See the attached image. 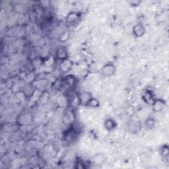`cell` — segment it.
Returning a JSON list of instances; mask_svg holds the SVG:
<instances>
[{"instance_id":"obj_2","label":"cell","mask_w":169,"mask_h":169,"mask_svg":"<svg viewBox=\"0 0 169 169\" xmlns=\"http://www.w3.org/2000/svg\"><path fill=\"white\" fill-rule=\"evenodd\" d=\"M165 106V104L163 100H154L153 103V109L155 112H159L164 109Z\"/></svg>"},{"instance_id":"obj_5","label":"cell","mask_w":169,"mask_h":169,"mask_svg":"<svg viewBox=\"0 0 169 169\" xmlns=\"http://www.w3.org/2000/svg\"><path fill=\"white\" fill-rule=\"evenodd\" d=\"M57 57H58L59 59H61V60H63L67 59V54L66 50L65 49L64 47L60 48V49L57 50Z\"/></svg>"},{"instance_id":"obj_1","label":"cell","mask_w":169,"mask_h":169,"mask_svg":"<svg viewBox=\"0 0 169 169\" xmlns=\"http://www.w3.org/2000/svg\"><path fill=\"white\" fill-rule=\"evenodd\" d=\"M115 67L111 63L106 64L102 68V73L103 75L105 77H111L114 75L115 73Z\"/></svg>"},{"instance_id":"obj_6","label":"cell","mask_w":169,"mask_h":169,"mask_svg":"<svg viewBox=\"0 0 169 169\" xmlns=\"http://www.w3.org/2000/svg\"><path fill=\"white\" fill-rule=\"evenodd\" d=\"M143 98L145 101H146V102L150 103H153V101L154 100H153V94H152L151 92L148 91H146V92H145V93L143 94Z\"/></svg>"},{"instance_id":"obj_4","label":"cell","mask_w":169,"mask_h":169,"mask_svg":"<svg viewBox=\"0 0 169 169\" xmlns=\"http://www.w3.org/2000/svg\"><path fill=\"white\" fill-rule=\"evenodd\" d=\"M71 62L69 61V60L66 59L63 60L61 65H60V69L62 70V71H67L68 70L70 69L71 67Z\"/></svg>"},{"instance_id":"obj_3","label":"cell","mask_w":169,"mask_h":169,"mask_svg":"<svg viewBox=\"0 0 169 169\" xmlns=\"http://www.w3.org/2000/svg\"><path fill=\"white\" fill-rule=\"evenodd\" d=\"M133 32H134V34L137 37H140L144 35L145 28L143 25L138 24V25H136L134 26V29H133Z\"/></svg>"},{"instance_id":"obj_7","label":"cell","mask_w":169,"mask_h":169,"mask_svg":"<svg viewBox=\"0 0 169 169\" xmlns=\"http://www.w3.org/2000/svg\"><path fill=\"white\" fill-rule=\"evenodd\" d=\"M79 19V15L75 13H71L67 17V23H73L76 22Z\"/></svg>"},{"instance_id":"obj_8","label":"cell","mask_w":169,"mask_h":169,"mask_svg":"<svg viewBox=\"0 0 169 169\" xmlns=\"http://www.w3.org/2000/svg\"><path fill=\"white\" fill-rule=\"evenodd\" d=\"M116 127V123L112 119H108L107 121H105V127H107L108 130H112Z\"/></svg>"}]
</instances>
